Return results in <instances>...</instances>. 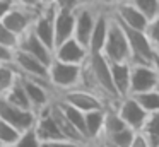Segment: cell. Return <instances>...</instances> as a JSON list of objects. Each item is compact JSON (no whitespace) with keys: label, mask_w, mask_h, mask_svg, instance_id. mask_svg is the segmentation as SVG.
<instances>
[{"label":"cell","mask_w":159,"mask_h":147,"mask_svg":"<svg viewBox=\"0 0 159 147\" xmlns=\"http://www.w3.org/2000/svg\"><path fill=\"white\" fill-rule=\"evenodd\" d=\"M103 57L106 58L110 63L115 62H132L130 55V46H128V39L125 29L111 14L110 17V26H108V36L103 46Z\"/></svg>","instance_id":"6da1fadb"},{"label":"cell","mask_w":159,"mask_h":147,"mask_svg":"<svg viewBox=\"0 0 159 147\" xmlns=\"http://www.w3.org/2000/svg\"><path fill=\"white\" fill-rule=\"evenodd\" d=\"M80 79H82V65L65 63L53 58L48 67V80L57 94L67 89L79 87Z\"/></svg>","instance_id":"7a4b0ae2"},{"label":"cell","mask_w":159,"mask_h":147,"mask_svg":"<svg viewBox=\"0 0 159 147\" xmlns=\"http://www.w3.org/2000/svg\"><path fill=\"white\" fill-rule=\"evenodd\" d=\"M57 98L62 99V101H65V103H69V104H72L74 108L80 109L82 113L91 111V109H101V108L110 106L101 96H98L96 92L89 91V89H84V87L67 89V91L58 92Z\"/></svg>","instance_id":"3957f363"},{"label":"cell","mask_w":159,"mask_h":147,"mask_svg":"<svg viewBox=\"0 0 159 147\" xmlns=\"http://www.w3.org/2000/svg\"><path fill=\"white\" fill-rule=\"evenodd\" d=\"M123 29H125V34H127V39H128V46H130L132 63H149L151 65L152 57H154V48H152L145 31L132 29V27H127V26H123Z\"/></svg>","instance_id":"277c9868"},{"label":"cell","mask_w":159,"mask_h":147,"mask_svg":"<svg viewBox=\"0 0 159 147\" xmlns=\"http://www.w3.org/2000/svg\"><path fill=\"white\" fill-rule=\"evenodd\" d=\"M12 65L16 67L19 75L31 79H39V80H48V65H45L43 62H39L38 58H34L33 55L26 53L21 48H16L12 53Z\"/></svg>","instance_id":"5b68a950"},{"label":"cell","mask_w":159,"mask_h":147,"mask_svg":"<svg viewBox=\"0 0 159 147\" xmlns=\"http://www.w3.org/2000/svg\"><path fill=\"white\" fill-rule=\"evenodd\" d=\"M36 115H38V113L33 111V109L17 108V106L11 104L7 99H4L0 96V118L4 120V122L11 123V125L14 126V128H17L21 133L34 126Z\"/></svg>","instance_id":"8992f818"},{"label":"cell","mask_w":159,"mask_h":147,"mask_svg":"<svg viewBox=\"0 0 159 147\" xmlns=\"http://www.w3.org/2000/svg\"><path fill=\"white\" fill-rule=\"evenodd\" d=\"M96 12H98V7L93 5V3H80L75 9L74 38L86 48H87V44H89V38H91V33H93V27H94Z\"/></svg>","instance_id":"52a82bcc"},{"label":"cell","mask_w":159,"mask_h":147,"mask_svg":"<svg viewBox=\"0 0 159 147\" xmlns=\"http://www.w3.org/2000/svg\"><path fill=\"white\" fill-rule=\"evenodd\" d=\"M115 108H116L118 115L121 116V120L125 122V125L130 126L135 132H139V130L142 128V125H144L145 118H147V115H149V113L137 103V99H135L134 96L120 98L115 103Z\"/></svg>","instance_id":"ba28073f"},{"label":"cell","mask_w":159,"mask_h":147,"mask_svg":"<svg viewBox=\"0 0 159 147\" xmlns=\"http://www.w3.org/2000/svg\"><path fill=\"white\" fill-rule=\"evenodd\" d=\"M159 82V77L152 65L149 63H132L130 62V94H139L144 91H151Z\"/></svg>","instance_id":"9c48e42d"},{"label":"cell","mask_w":159,"mask_h":147,"mask_svg":"<svg viewBox=\"0 0 159 147\" xmlns=\"http://www.w3.org/2000/svg\"><path fill=\"white\" fill-rule=\"evenodd\" d=\"M55 12H57V7H41L38 16H36V19H34V22L31 26V31L52 51L55 50V33H53Z\"/></svg>","instance_id":"30bf717a"},{"label":"cell","mask_w":159,"mask_h":147,"mask_svg":"<svg viewBox=\"0 0 159 147\" xmlns=\"http://www.w3.org/2000/svg\"><path fill=\"white\" fill-rule=\"evenodd\" d=\"M39 10H33V9H28V7H22L19 3H16L11 10L7 12V16L2 19V22L9 27L14 34H17L19 38L33 26L36 16H38Z\"/></svg>","instance_id":"8fae6325"},{"label":"cell","mask_w":159,"mask_h":147,"mask_svg":"<svg viewBox=\"0 0 159 147\" xmlns=\"http://www.w3.org/2000/svg\"><path fill=\"white\" fill-rule=\"evenodd\" d=\"M111 14L116 17L118 22H121L127 27H132V29L145 31V27H147V24H149L147 17H145L135 5H132L130 2H127V0L118 2L116 5L111 9Z\"/></svg>","instance_id":"7c38bea8"},{"label":"cell","mask_w":159,"mask_h":147,"mask_svg":"<svg viewBox=\"0 0 159 147\" xmlns=\"http://www.w3.org/2000/svg\"><path fill=\"white\" fill-rule=\"evenodd\" d=\"M87 57H89L87 48L82 46L75 38H70V39L63 41V43L57 44L55 50H53V58L60 62H65V63L84 65Z\"/></svg>","instance_id":"4fadbf2b"},{"label":"cell","mask_w":159,"mask_h":147,"mask_svg":"<svg viewBox=\"0 0 159 147\" xmlns=\"http://www.w3.org/2000/svg\"><path fill=\"white\" fill-rule=\"evenodd\" d=\"M17 48H21V50H24L26 53L33 55L34 58H38L39 62H43V63L48 65V67H50V63L53 62V51L50 50L46 44L41 43V39L33 33L31 27H29V29L19 38Z\"/></svg>","instance_id":"5bb4252c"},{"label":"cell","mask_w":159,"mask_h":147,"mask_svg":"<svg viewBox=\"0 0 159 147\" xmlns=\"http://www.w3.org/2000/svg\"><path fill=\"white\" fill-rule=\"evenodd\" d=\"M110 17H111V10L98 9L94 27H93V33H91V38H89V44H87L89 53H101L103 51L104 41H106V36H108Z\"/></svg>","instance_id":"9a60e30c"},{"label":"cell","mask_w":159,"mask_h":147,"mask_svg":"<svg viewBox=\"0 0 159 147\" xmlns=\"http://www.w3.org/2000/svg\"><path fill=\"white\" fill-rule=\"evenodd\" d=\"M33 130L36 132V135H38V139L41 140V142L62 140L63 139L58 125H57V122L53 120L52 113H50V106L45 109H41V111L36 115V122H34Z\"/></svg>","instance_id":"2e32d148"},{"label":"cell","mask_w":159,"mask_h":147,"mask_svg":"<svg viewBox=\"0 0 159 147\" xmlns=\"http://www.w3.org/2000/svg\"><path fill=\"white\" fill-rule=\"evenodd\" d=\"M74 26H75V10L57 9L53 19V33H55V46L63 41L74 38Z\"/></svg>","instance_id":"e0dca14e"},{"label":"cell","mask_w":159,"mask_h":147,"mask_svg":"<svg viewBox=\"0 0 159 147\" xmlns=\"http://www.w3.org/2000/svg\"><path fill=\"white\" fill-rule=\"evenodd\" d=\"M111 79H113L116 94L125 98L130 92V62H115L110 63Z\"/></svg>","instance_id":"ac0fdd59"},{"label":"cell","mask_w":159,"mask_h":147,"mask_svg":"<svg viewBox=\"0 0 159 147\" xmlns=\"http://www.w3.org/2000/svg\"><path fill=\"white\" fill-rule=\"evenodd\" d=\"M104 111L106 108L101 109H91V111L84 113V125H86V139L87 142L93 145L98 139H99L101 132H103V123H104Z\"/></svg>","instance_id":"d6986e66"},{"label":"cell","mask_w":159,"mask_h":147,"mask_svg":"<svg viewBox=\"0 0 159 147\" xmlns=\"http://www.w3.org/2000/svg\"><path fill=\"white\" fill-rule=\"evenodd\" d=\"M135 137V130L132 128H123L116 133H111V135H103L93 144V145H106V147H128L130 142Z\"/></svg>","instance_id":"ffe728a7"},{"label":"cell","mask_w":159,"mask_h":147,"mask_svg":"<svg viewBox=\"0 0 159 147\" xmlns=\"http://www.w3.org/2000/svg\"><path fill=\"white\" fill-rule=\"evenodd\" d=\"M4 99H7L11 104L17 106V108H22V109H33L31 103H29V98L28 94H26V89L24 85H22V80H21V75L17 77V80L14 82V84L11 85V89H9L7 92H5L4 96H2ZM34 111V109H33Z\"/></svg>","instance_id":"44dd1931"},{"label":"cell","mask_w":159,"mask_h":147,"mask_svg":"<svg viewBox=\"0 0 159 147\" xmlns=\"http://www.w3.org/2000/svg\"><path fill=\"white\" fill-rule=\"evenodd\" d=\"M139 132L147 139L151 147H159V111L149 113Z\"/></svg>","instance_id":"7402d4cb"},{"label":"cell","mask_w":159,"mask_h":147,"mask_svg":"<svg viewBox=\"0 0 159 147\" xmlns=\"http://www.w3.org/2000/svg\"><path fill=\"white\" fill-rule=\"evenodd\" d=\"M137 99V103L145 109L147 113H156L159 111V92L156 89H151V91H144L139 92V94H130Z\"/></svg>","instance_id":"603a6c76"},{"label":"cell","mask_w":159,"mask_h":147,"mask_svg":"<svg viewBox=\"0 0 159 147\" xmlns=\"http://www.w3.org/2000/svg\"><path fill=\"white\" fill-rule=\"evenodd\" d=\"M17 77L19 74L11 62L9 63H0V96H4L11 89V85L17 80Z\"/></svg>","instance_id":"cb8c5ba5"},{"label":"cell","mask_w":159,"mask_h":147,"mask_svg":"<svg viewBox=\"0 0 159 147\" xmlns=\"http://www.w3.org/2000/svg\"><path fill=\"white\" fill-rule=\"evenodd\" d=\"M123 2V0H121ZM132 5H135L149 21L159 16V0H127Z\"/></svg>","instance_id":"d4e9b609"},{"label":"cell","mask_w":159,"mask_h":147,"mask_svg":"<svg viewBox=\"0 0 159 147\" xmlns=\"http://www.w3.org/2000/svg\"><path fill=\"white\" fill-rule=\"evenodd\" d=\"M19 135H21V132H19L17 128H14L11 123L4 122V120L0 118V142L14 145V144L17 142Z\"/></svg>","instance_id":"484cf974"},{"label":"cell","mask_w":159,"mask_h":147,"mask_svg":"<svg viewBox=\"0 0 159 147\" xmlns=\"http://www.w3.org/2000/svg\"><path fill=\"white\" fill-rule=\"evenodd\" d=\"M0 44L9 50H16L19 44V36L12 33L2 21H0Z\"/></svg>","instance_id":"4316f807"},{"label":"cell","mask_w":159,"mask_h":147,"mask_svg":"<svg viewBox=\"0 0 159 147\" xmlns=\"http://www.w3.org/2000/svg\"><path fill=\"white\" fill-rule=\"evenodd\" d=\"M14 147H41V140L38 139L34 130L29 128L19 135V139L14 144Z\"/></svg>","instance_id":"83f0119b"},{"label":"cell","mask_w":159,"mask_h":147,"mask_svg":"<svg viewBox=\"0 0 159 147\" xmlns=\"http://www.w3.org/2000/svg\"><path fill=\"white\" fill-rule=\"evenodd\" d=\"M145 34H147L154 51L159 50V16H156L154 19L149 21L147 27H145Z\"/></svg>","instance_id":"f1b7e54d"},{"label":"cell","mask_w":159,"mask_h":147,"mask_svg":"<svg viewBox=\"0 0 159 147\" xmlns=\"http://www.w3.org/2000/svg\"><path fill=\"white\" fill-rule=\"evenodd\" d=\"M41 147H87V145L79 144V142H72V140H67V139H62V140H50V142H41Z\"/></svg>","instance_id":"f546056e"},{"label":"cell","mask_w":159,"mask_h":147,"mask_svg":"<svg viewBox=\"0 0 159 147\" xmlns=\"http://www.w3.org/2000/svg\"><path fill=\"white\" fill-rule=\"evenodd\" d=\"M82 3V0H57V9H70L75 10Z\"/></svg>","instance_id":"4dcf8cb0"},{"label":"cell","mask_w":159,"mask_h":147,"mask_svg":"<svg viewBox=\"0 0 159 147\" xmlns=\"http://www.w3.org/2000/svg\"><path fill=\"white\" fill-rule=\"evenodd\" d=\"M128 147H151V144L147 142V139H145L140 132H135V137H134V140L130 142Z\"/></svg>","instance_id":"1f68e13d"},{"label":"cell","mask_w":159,"mask_h":147,"mask_svg":"<svg viewBox=\"0 0 159 147\" xmlns=\"http://www.w3.org/2000/svg\"><path fill=\"white\" fill-rule=\"evenodd\" d=\"M16 5V0H0V21L7 16V12Z\"/></svg>","instance_id":"d6a6232c"},{"label":"cell","mask_w":159,"mask_h":147,"mask_svg":"<svg viewBox=\"0 0 159 147\" xmlns=\"http://www.w3.org/2000/svg\"><path fill=\"white\" fill-rule=\"evenodd\" d=\"M12 53H14V50H9V48L0 44V63H9V62H12Z\"/></svg>","instance_id":"836d02e7"},{"label":"cell","mask_w":159,"mask_h":147,"mask_svg":"<svg viewBox=\"0 0 159 147\" xmlns=\"http://www.w3.org/2000/svg\"><path fill=\"white\" fill-rule=\"evenodd\" d=\"M16 3H19L22 7H28V9H33V10H39L41 0H16Z\"/></svg>","instance_id":"e575fe53"},{"label":"cell","mask_w":159,"mask_h":147,"mask_svg":"<svg viewBox=\"0 0 159 147\" xmlns=\"http://www.w3.org/2000/svg\"><path fill=\"white\" fill-rule=\"evenodd\" d=\"M152 68L156 70V74H157V77H159V50H156L154 51V57H152Z\"/></svg>","instance_id":"d590c367"},{"label":"cell","mask_w":159,"mask_h":147,"mask_svg":"<svg viewBox=\"0 0 159 147\" xmlns=\"http://www.w3.org/2000/svg\"><path fill=\"white\" fill-rule=\"evenodd\" d=\"M0 147H14V145H9V144H4V142H0Z\"/></svg>","instance_id":"8d00e7d4"},{"label":"cell","mask_w":159,"mask_h":147,"mask_svg":"<svg viewBox=\"0 0 159 147\" xmlns=\"http://www.w3.org/2000/svg\"><path fill=\"white\" fill-rule=\"evenodd\" d=\"M154 89H156V91L159 92V82H157V84H156V87H154Z\"/></svg>","instance_id":"74e56055"},{"label":"cell","mask_w":159,"mask_h":147,"mask_svg":"<svg viewBox=\"0 0 159 147\" xmlns=\"http://www.w3.org/2000/svg\"><path fill=\"white\" fill-rule=\"evenodd\" d=\"M94 147H106V145H94Z\"/></svg>","instance_id":"f35d334b"},{"label":"cell","mask_w":159,"mask_h":147,"mask_svg":"<svg viewBox=\"0 0 159 147\" xmlns=\"http://www.w3.org/2000/svg\"><path fill=\"white\" fill-rule=\"evenodd\" d=\"M118 2H121V0H118Z\"/></svg>","instance_id":"ab89813d"}]
</instances>
